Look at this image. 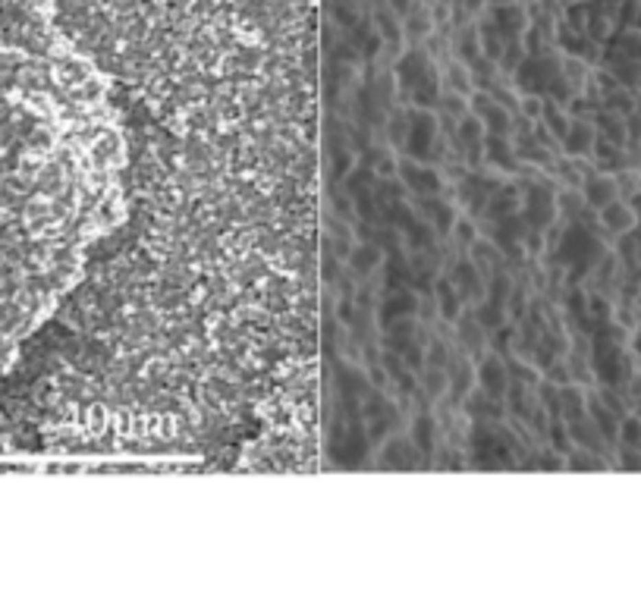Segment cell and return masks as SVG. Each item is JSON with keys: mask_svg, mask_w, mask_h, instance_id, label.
<instances>
[{"mask_svg": "<svg viewBox=\"0 0 641 606\" xmlns=\"http://www.w3.org/2000/svg\"><path fill=\"white\" fill-rule=\"evenodd\" d=\"M406 170V179H409L415 189H425V192H434L437 189V179H434L431 170H418V167H403Z\"/></svg>", "mask_w": 641, "mask_h": 606, "instance_id": "2", "label": "cell"}, {"mask_svg": "<svg viewBox=\"0 0 641 606\" xmlns=\"http://www.w3.org/2000/svg\"><path fill=\"white\" fill-rule=\"evenodd\" d=\"M428 145H431V119L415 117V126H412V151H415V154H428Z\"/></svg>", "mask_w": 641, "mask_h": 606, "instance_id": "1", "label": "cell"}, {"mask_svg": "<svg viewBox=\"0 0 641 606\" xmlns=\"http://www.w3.org/2000/svg\"><path fill=\"white\" fill-rule=\"evenodd\" d=\"M487 386L491 390H503V371H500V364H487Z\"/></svg>", "mask_w": 641, "mask_h": 606, "instance_id": "3", "label": "cell"}]
</instances>
